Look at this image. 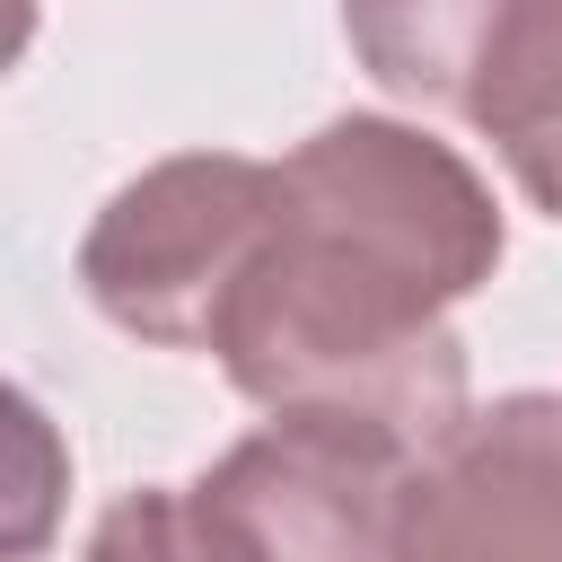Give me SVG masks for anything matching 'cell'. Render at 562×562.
Instances as JSON below:
<instances>
[{
  "mask_svg": "<svg viewBox=\"0 0 562 562\" xmlns=\"http://www.w3.org/2000/svg\"><path fill=\"white\" fill-rule=\"evenodd\" d=\"M501 263L483 176L386 114H342L281 158V202L211 351L272 413H369L422 448L465 422L448 307Z\"/></svg>",
  "mask_w": 562,
  "mask_h": 562,
  "instance_id": "6da1fadb",
  "label": "cell"
},
{
  "mask_svg": "<svg viewBox=\"0 0 562 562\" xmlns=\"http://www.w3.org/2000/svg\"><path fill=\"white\" fill-rule=\"evenodd\" d=\"M342 35L378 88L474 123L562 220V0H342Z\"/></svg>",
  "mask_w": 562,
  "mask_h": 562,
  "instance_id": "7a4b0ae2",
  "label": "cell"
},
{
  "mask_svg": "<svg viewBox=\"0 0 562 562\" xmlns=\"http://www.w3.org/2000/svg\"><path fill=\"white\" fill-rule=\"evenodd\" d=\"M272 202H281V167L263 158L237 149L158 158L97 211L79 246V281L123 334L167 351H211V325L272 228Z\"/></svg>",
  "mask_w": 562,
  "mask_h": 562,
  "instance_id": "3957f363",
  "label": "cell"
},
{
  "mask_svg": "<svg viewBox=\"0 0 562 562\" xmlns=\"http://www.w3.org/2000/svg\"><path fill=\"white\" fill-rule=\"evenodd\" d=\"M430 448L369 413H272L202 483L237 509L263 562H413Z\"/></svg>",
  "mask_w": 562,
  "mask_h": 562,
  "instance_id": "277c9868",
  "label": "cell"
},
{
  "mask_svg": "<svg viewBox=\"0 0 562 562\" xmlns=\"http://www.w3.org/2000/svg\"><path fill=\"white\" fill-rule=\"evenodd\" d=\"M413 562H562V395H501L430 448Z\"/></svg>",
  "mask_w": 562,
  "mask_h": 562,
  "instance_id": "5b68a950",
  "label": "cell"
},
{
  "mask_svg": "<svg viewBox=\"0 0 562 562\" xmlns=\"http://www.w3.org/2000/svg\"><path fill=\"white\" fill-rule=\"evenodd\" d=\"M88 562H263V544L237 527V509L211 483H184V492L149 483L97 518Z\"/></svg>",
  "mask_w": 562,
  "mask_h": 562,
  "instance_id": "8992f818",
  "label": "cell"
}]
</instances>
